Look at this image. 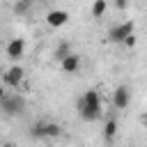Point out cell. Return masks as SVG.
Instances as JSON below:
<instances>
[{"label": "cell", "mask_w": 147, "mask_h": 147, "mask_svg": "<svg viewBox=\"0 0 147 147\" xmlns=\"http://www.w3.org/2000/svg\"><path fill=\"white\" fill-rule=\"evenodd\" d=\"M76 110H78V117L83 122H96L101 115H103V106H101V96L96 90H87L78 103H76Z\"/></svg>", "instance_id": "obj_1"}, {"label": "cell", "mask_w": 147, "mask_h": 147, "mask_svg": "<svg viewBox=\"0 0 147 147\" xmlns=\"http://www.w3.org/2000/svg\"><path fill=\"white\" fill-rule=\"evenodd\" d=\"M0 110L2 115L7 117H16V115H23L25 113V99L21 94H5L0 99Z\"/></svg>", "instance_id": "obj_2"}, {"label": "cell", "mask_w": 147, "mask_h": 147, "mask_svg": "<svg viewBox=\"0 0 147 147\" xmlns=\"http://www.w3.org/2000/svg\"><path fill=\"white\" fill-rule=\"evenodd\" d=\"M133 34V21H122V23H115L110 25L108 30V41L110 44H124L126 37Z\"/></svg>", "instance_id": "obj_3"}, {"label": "cell", "mask_w": 147, "mask_h": 147, "mask_svg": "<svg viewBox=\"0 0 147 147\" xmlns=\"http://www.w3.org/2000/svg\"><path fill=\"white\" fill-rule=\"evenodd\" d=\"M23 76H25L23 67H21V64H14V67H9V69L5 71L2 80H5V85H9V87L18 90V87H21V83H23Z\"/></svg>", "instance_id": "obj_4"}, {"label": "cell", "mask_w": 147, "mask_h": 147, "mask_svg": "<svg viewBox=\"0 0 147 147\" xmlns=\"http://www.w3.org/2000/svg\"><path fill=\"white\" fill-rule=\"evenodd\" d=\"M129 101H131V90H129V85H117L115 92H113V106H115L117 110H124V108H129Z\"/></svg>", "instance_id": "obj_5"}, {"label": "cell", "mask_w": 147, "mask_h": 147, "mask_svg": "<svg viewBox=\"0 0 147 147\" xmlns=\"http://www.w3.org/2000/svg\"><path fill=\"white\" fill-rule=\"evenodd\" d=\"M23 55H25V39L14 37V39L7 44V57H9V60H14V62H18Z\"/></svg>", "instance_id": "obj_6"}, {"label": "cell", "mask_w": 147, "mask_h": 147, "mask_svg": "<svg viewBox=\"0 0 147 147\" xmlns=\"http://www.w3.org/2000/svg\"><path fill=\"white\" fill-rule=\"evenodd\" d=\"M67 21H69V11H64V9H51L46 14V23L51 28H62Z\"/></svg>", "instance_id": "obj_7"}, {"label": "cell", "mask_w": 147, "mask_h": 147, "mask_svg": "<svg viewBox=\"0 0 147 147\" xmlns=\"http://www.w3.org/2000/svg\"><path fill=\"white\" fill-rule=\"evenodd\" d=\"M60 69L64 74H78V69H80V55L78 53H71L69 57H64L60 62Z\"/></svg>", "instance_id": "obj_8"}, {"label": "cell", "mask_w": 147, "mask_h": 147, "mask_svg": "<svg viewBox=\"0 0 147 147\" xmlns=\"http://www.w3.org/2000/svg\"><path fill=\"white\" fill-rule=\"evenodd\" d=\"M71 53H74V51H71V46H69L67 41H62V44H57V48L53 51V57H55L57 62H62V60H64V57H69Z\"/></svg>", "instance_id": "obj_9"}, {"label": "cell", "mask_w": 147, "mask_h": 147, "mask_svg": "<svg viewBox=\"0 0 147 147\" xmlns=\"http://www.w3.org/2000/svg\"><path fill=\"white\" fill-rule=\"evenodd\" d=\"M30 138H37V140L46 138V122H44V119H41V122H34V124L30 126Z\"/></svg>", "instance_id": "obj_10"}, {"label": "cell", "mask_w": 147, "mask_h": 147, "mask_svg": "<svg viewBox=\"0 0 147 147\" xmlns=\"http://www.w3.org/2000/svg\"><path fill=\"white\" fill-rule=\"evenodd\" d=\"M115 133H117V119L110 117V119L106 122V126H103V138H106V140H113Z\"/></svg>", "instance_id": "obj_11"}, {"label": "cell", "mask_w": 147, "mask_h": 147, "mask_svg": "<svg viewBox=\"0 0 147 147\" xmlns=\"http://www.w3.org/2000/svg\"><path fill=\"white\" fill-rule=\"evenodd\" d=\"M106 9H108V2H103V0H94L92 2V16L94 18H101L106 14Z\"/></svg>", "instance_id": "obj_12"}, {"label": "cell", "mask_w": 147, "mask_h": 147, "mask_svg": "<svg viewBox=\"0 0 147 147\" xmlns=\"http://www.w3.org/2000/svg\"><path fill=\"white\" fill-rule=\"evenodd\" d=\"M62 136V126L57 122H46V138H60Z\"/></svg>", "instance_id": "obj_13"}, {"label": "cell", "mask_w": 147, "mask_h": 147, "mask_svg": "<svg viewBox=\"0 0 147 147\" xmlns=\"http://www.w3.org/2000/svg\"><path fill=\"white\" fill-rule=\"evenodd\" d=\"M30 7H32V5H30L28 0H18V2H14V5H11V9H14V14H18V16H23V14H28V11H30Z\"/></svg>", "instance_id": "obj_14"}, {"label": "cell", "mask_w": 147, "mask_h": 147, "mask_svg": "<svg viewBox=\"0 0 147 147\" xmlns=\"http://www.w3.org/2000/svg\"><path fill=\"white\" fill-rule=\"evenodd\" d=\"M124 46H129V48H131V46H136V34L126 37V39H124Z\"/></svg>", "instance_id": "obj_15"}, {"label": "cell", "mask_w": 147, "mask_h": 147, "mask_svg": "<svg viewBox=\"0 0 147 147\" xmlns=\"http://www.w3.org/2000/svg\"><path fill=\"white\" fill-rule=\"evenodd\" d=\"M115 7H117V9H126V7H129V5H126V2H124V0H117V2H115Z\"/></svg>", "instance_id": "obj_16"}, {"label": "cell", "mask_w": 147, "mask_h": 147, "mask_svg": "<svg viewBox=\"0 0 147 147\" xmlns=\"http://www.w3.org/2000/svg\"><path fill=\"white\" fill-rule=\"evenodd\" d=\"M0 147H16L14 142H5V145H0Z\"/></svg>", "instance_id": "obj_17"}, {"label": "cell", "mask_w": 147, "mask_h": 147, "mask_svg": "<svg viewBox=\"0 0 147 147\" xmlns=\"http://www.w3.org/2000/svg\"><path fill=\"white\" fill-rule=\"evenodd\" d=\"M5 94H7V92H5V90H2V87H0V99H2V96H5Z\"/></svg>", "instance_id": "obj_18"}]
</instances>
